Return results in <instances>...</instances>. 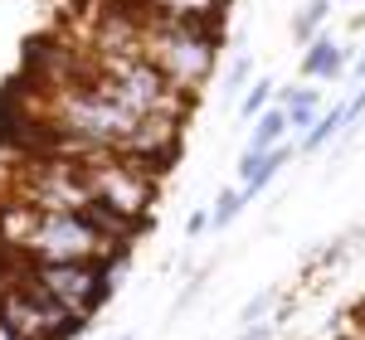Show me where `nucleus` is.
<instances>
[{"label": "nucleus", "mask_w": 365, "mask_h": 340, "mask_svg": "<svg viewBox=\"0 0 365 340\" xmlns=\"http://www.w3.org/2000/svg\"><path fill=\"white\" fill-rule=\"evenodd\" d=\"M341 127H346V102H341V107H327V112L317 117V122H312V132L297 142V151H322V146L331 142Z\"/></svg>", "instance_id": "nucleus-8"}, {"label": "nucleus", "mask_w": 365, "mask_h": 340, "mask_svg": "<svg viewBox=\"0 0 365 340\" xmlns=\"http://www.w3.org/2000/svg\"><path fill=\"white\" fill-rule=\"evenodd\" d=\"M244 83H249V58H239V63L229 68V87L239 92V87H244Z\"/></svg>", "instance_id": "nucleus-14"}, {"label": "nucleus", "mask_w": 365, "mask_h": 340, "mask_svg": "<svg viewBox=\"0 0 365 340\" xmlns=\"http://www.w3.org/2000/svg\"><path fill=\"white\" fill-rule=\"evenodd\" d=\"M351 78H356V83H365V49L351 58Z\"/></svg>", "instance_id": "nucleus-15"}, {"label": "nucleus", "mask_w": 365, "mask_h": 340, "mask_svg": "<svg viewBox=\"0 0 365 340\" xmlns=\"http://www.w3.org/2000/svg\"><path fill=\"white\" fill-rule=\"evenodd\" d=\"M282 137H287V112H282V107H268V112H263L258 122H253L249 151H253V156H263V151L282 146Z\"/></svg>", "instance_id": "nucleus-7"}, {"label": "nucleus", "mask_w": 365, "mask_h": 340, "mask_svg": "<svg viewBox=\"0 0 365 340\" xmlns=\"http://www.w3.org/2000/svg\"><path fill=\"white\" fill-rule=\"evenodd\" d=\"M141 54L151 58V63H156L180 92L195 97L200 83L215 73V54H220V44H210V39H200V34H190V29L170 25V20H151V29L141 34Z\"/></svg>", "instance_id": "nucleus-3"}, {"label": "nucleus", "mask_w": 365, "mask_h": 340, "mask_svg": "<svg viewBox=\"0 0 365 340\" xmlns=\"http://www.w3.org/2000/svg\"><path fill=\"white\" fill-rule=\"evenodd\" d=\"M205 228H210V209H195V214L185 219V233H190V238H200Z\"/></svg>", "instance_id": "nucleus-13"}, {"label": "nucleus", "mask_w": 365, "mask_h": 340, "mask_svg": "<svg viewBox=\"0 0 365 340\" xmlns=\"http://www.w3.org/2000/svg\"><path fill=\"white\" fill-rule=\"evenodd\" d=\"M346 58H356V54H346L331 34H317V39L307 44V54H302V78L331 83V78H341V73H346Z\"/></svg>", "instance_id": "nucleus-5"}, {"label": "nucleus", "mask_w": 365, "mask_h": 340, "mask_svg": "<svg viewBox=\"0 0 365 340\" xmlns=\"http://www.w3.org/2000/svg\"><path fill=\"white\" fill-rule=\"evenodd\" d=\"M331 15V0H307L302 10H297V20H292V39L297 44H312L317 34H322V20Z\"/></svg>", "instance_id": "nucleus-9"}, {"label": "nucleus", "mask_w": 365, "mask_h": 340, "mask_svg": "<svg viewBox=\"0 0 365 340\" xmlns=\"http://www.w3.org/2000/svg\"><path fill=\"white\" fill-rule=\"evenodd\" d=\"M0 340H25V336H15V331H10V326L0 321Z\"/></svg>", "instance_id": "nucleus-16"}, {"label": "nucleus", "mask_w": 365, "mask_h": 340, "mask_svg": "<svg viewBox=\"0 0 365 340\" xmlns=\"http://www.w3.org/2000/svg\"><path fill=\"white\" fill-rule=\"evenodd\" d=\"M249 199H244V190H225V195L215 199V209H210V228H229L234 219H239V209H244Z\"/></svg>", "instance_id": "nucleus-10"}, {"label": "nucleus", "mask_w": 365, "mask_h": 340, "mask_svg": "<svg viewBox=\"0 0 365 340\" xmlns=\"http://www.w3.org/2000/svg\"><path fill=\"white\" fill-rule=\"evenodd\" d=\"M15 248H20L29 262H98V257L108 253V248H117V243H108L98 228L88 224V214H68V209L39 214V209H29Z\"/></svg>", "instance_id": "nucleus-1"}, {"label": "nucleus", "mask_w": 365, "mask_h": 340, "mask_svg": "<svg viewBox=\"0 0 365 340\" xmlns=\"http://www.w3.org/2000/svg\"><path fill=\"white\" fill-rule=\"evenodd\" d=\"M278 107L287 112V132H312V122L327 112V97L317 87H282L278 92Z\"/></svg>", "instance_id": "nucleus-6"}, {"label": "nucleus", "mask_w": 365, "mask_h": 340, "mask_svg": "<svg viewBox=\"0 0 365 340\" xmlns=\"http://www.w3.org/2000/svg\"><path fill=\"white\" fill-rule=\"evenodd\" d=\"M122 340H132V336H122Z\"/></svg>", "instance_id": "nucleus-17"}, {"label": "nucleus", "mask_w": 365, "mask_h": 340, "mask_svg": "<svg viewBox=\"0 0 365 340\" xmlns=\"http://www.w3.org/2000/svg\"><path fill=\"white\" fill-rule=\"evenodd\" d=\"M83 180H88L93 204H108V209L127 214V219H151V204H156V190H161V180L151 170L117 156V151L83 156Z\"/></svg>", "instance_id": "nucleus-2"}, {"label": "nucleus", "mask_w": 365, "mask_h": 340, "mask_svg": "<svg viewBox=\"0 0 365 340\" xmlns=\"http://www.w3.org/2000/svg\"><path fill=\"white\" fill-rule=\"evenodd\" d=\"M273 312H278V292L268 287V292H258L249 307L239 312V321H244V326H258V321H273Z\"/></svg>", "instance_id": "nucleus-11"}, {"label": "nucleus", "mask_w": 365, "mask_h": 340, "mask_svg": "<svg viewBox=\"0 0 365 340\" xmlns=\"http://www.w3.org/2000/svg\"><path fill=\"white\" fill-rule=\"evenodd\" d=\"M268 102H273V83H268V78H258V83H253L249 92H244V102H239V112L258 122V117L268 112Z\"/></svg>", "instance_id": "nucleus-12"}, {"label": "nucleus", "mask_w": 365, "mask_h": 340, "mask_svg": "<svg viewBox=\"0 0 365 340\" xmlns=\"http://www.w3.org/2000/svg\"><path fill=\"white\" fill-rule=\"evenodd\" d=\"M292 151L297 146H273V151H263V156H253V151H244L239 156V190H244V199H253V195H263L268 185H273V175H278L287 161H292Z\"/></svg>", "instance_id": "nucleus-4"}]
</instances>
